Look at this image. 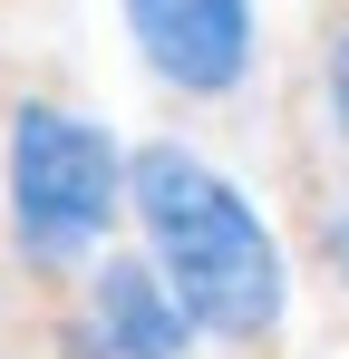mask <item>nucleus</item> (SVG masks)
I'll use <instances>...</instances> for the list:
<instances>
[{
	"label": "nucleus",
	"mask_w": 349,
	"mask_h": 359,
	"mask_svg": "<svg viewBox=\"0 0 349 359\" xmlns=\"http://www.w3.org/2000/svg\"><path fill=\"white\" fill-rule=\"evenodd\" d=\"M0 224L29 282H78L126 224V146L68 97L0 107Z\"/></svg>",
	"instance_id": "2"
},
{
	"label": "nucleus",
	"mask_w": 349,
	"mask_h": 359,
	"mask_svg": "<svg viewBox=\"0 0 349 359\" xmlns=\"http://www.w3.org/2000/svg\"><path fill=\"white\" fill-rule=\"evenodd\" d=\"M126 224H136V262L184 311L194 350H233V359L282 350L291 252L272 233V214L204 146H184V136L126 146Z\"/></svg>",
	"instance_id": "1"
},
{
	"label": "nucleus",
	"mask_w": 349,
	"mask_h": 359,
	"mask_svg": "<svg viewBox=\"0 0 349 359\" xmlns=\"http://www.w3.org/2000/svg\"><path fill=\"white\" fill-rule=\"evenodd\" d=\"M126 49L184 107H233L262 78V0H116Z\"/></svg>",
	"instance_id": "3"
},
{
	"label": "nucleus",
	"mask_w": 349,
	"mask_h": 359,
	"mask_svg": "<svg viewBox=\"0 0 349 359\" xmlns=\"http://www.w3.org/2000/svg\"><path fill=\"white\" fill-rule=\"evenodd\" d=\"M58 359H194V330L136 252H97L58 301Z\"/></svg>",
	"instance_id": "4"
},
{
	"label": "nucleus",
	"mask_w": 349,
	"mask_h": 359,
	"mask_svg": "<svg viewBox=\"0 0 349 359\" xmlns=\"http://www.w3.org/2000/svg\"><path fill=\"white\" fill-rule=\"evenodd\" d=\"M310 78H320V117H330V146L349 156V10L320 29V59H310Z\"/></svg>",
	"instance_id": "5"
}]
</instances>
